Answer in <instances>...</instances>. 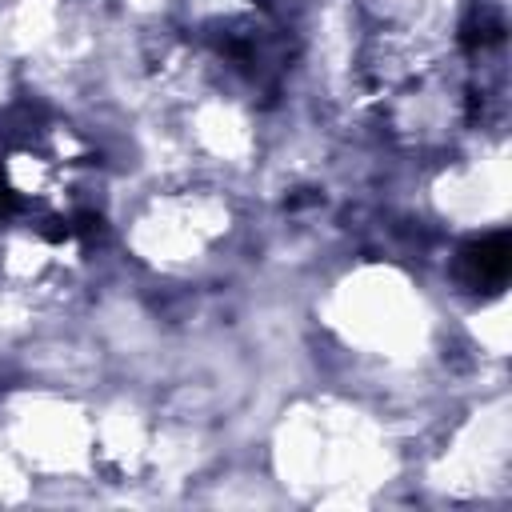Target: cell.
<instances>
[{"label":"cell","mask_w":512,"mask_h":512,"mask_svg":"<svg viewBox=\"0 0 512 512\" xmlns=\"http://www.w3.org/2000/svg\"><path fill=\"white\" fill-rule=\"evenodd\" d=\"M508 268H512V248L504 232L480 236L460 252V280L476 292H500L508 280Z\"/></svg>","instance_id":"cell-1"}]
</instances>
